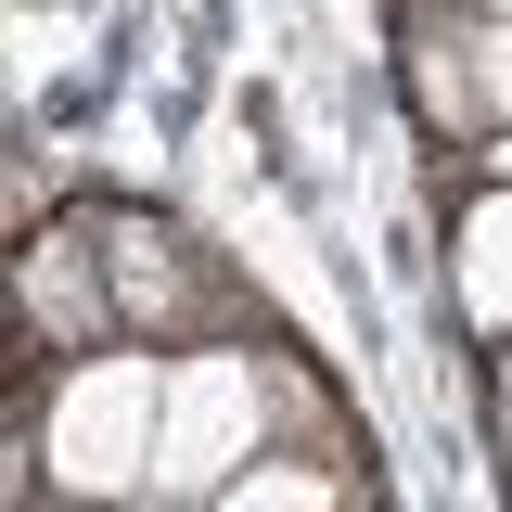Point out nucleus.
I'll return each mask as SVG.
<instances>
[{
  "label": "nucleus",
  "mask_w": 512,
  "mask_h": 512,
  "mask_svg": "<svg viewBox=\"0 0 512 512\" xmlns=\"http://www.w3.org/2000/svg\"><path fill=\"white\" fill-rule=\"evenodd\" d=\"M26 461H52V500H154V448H167V346H90L64 359L52 397H13Z\"/></svg>",
  "instance_id": "nucleus-1"
},
{
  "label": "nucleus",
  "mask_w": 512,
  "mask_h": 512,
  "mask_svg": "<svg viewBox=\"0 0 512 512\" xmlns=\"http://www.w3.org/2000/svg\"><path fill=\"white\" fill-rule=\"evenodd\" d=\"M256 448H282V346H167V448H154V500H218Z\"/></svg>",
  "instance_id": "nucleus-2"
},
{
  "label": "nucleus",
  "mask_w": 512,
  "mask_h": 512,
  "mask_svg": "<svg viewBox=\"0 0 512 512\" xmlns=\"http://www.w3.org/2000/svg\"><path fill=\"white\" fill-rule=\"evenodd\" d=\"M90 231H103L116 320L141 346H205V333H231V269L192 244L180 218H154V205H90Z\"/></svg>",
  "instance_id": "nucleus-3"
},
{
  "label": "nucleus",
  "mask_w": 512,
  "mask_h": 512,
  "mask_svg": "<svg viewBox=\"0 0 512 512\" xmlns=\"http://www.w3.org/2000/svg\"><path fill=\"white\" fill-rule=\"evenodd\" d=\"M116 282H103V231L90 218H52L13 244V397H39V359H90L116 346Z\"/></svg>",
  "instance_id": "nucleus-4"
},
{
  "label": "nucleus",
  "mask_w": 512,
  "mask_h": 512,
  "mask_svg": "<svg viewBox=\"0 0 512 512\" xmlns=\"http://www.w3.org/2000/svg\"><path fill=\"white\" fill-rule=\"evenodd\" d=\"M397 103L436 154L487 141V77H474V0H397Z\"/></svg>",
  "instance_id": "nucleus-5"
},
{
  "label": "nucleus",
  "mask_w": 512,
  "mask_h": 512,
  "mask_svg": "<svg viewBox=\"0 0 512 512\" xmlns=\"http://www.w3.org/2000/svg\"><path fill=\"white\" fill-rule=\"evenodd\" d=\"M448 308H461L474 346L512 333V167H487L461 192V218H448Z\"/></svg>",
  "instance_id": "nucleus-6"
},
{
  "label": "nucleus",
  "mask_w": 512,
  "mask_h": 512,
  "mask_svg": "<svg viewBox=\"0 0 512 512\" xmlns=\"http://www.w3.org/2000/svg\"><path fill=\"white\" fill-rule=\"evenodd\" d=\"M359 487H372V474L333 461V448H256L244 474L218 487V512H346Z\"/></svg>",
  "instance_id": "nucleus-7"
},
{
  "label": "nucleus",
  "mask_w": 512,
  "mask_h": 512,
  "mask_svg": "<svg viewBox=\"0 0 512 512\" xmlns=\"http://www.w3.org/2000/svg\"><path fill=\"white\" fill-rule=\"evenodd\" d=\"M474 77H487V141L512 128V13H474Z\"/></svg>",
  "instance_id": "nucleus-8"
},
{
  "label": "nucleus",
  "mask_w": 512,
  "mask_h": 512,
  "mask_svg": "<svg viewBox=\"0 0 512 512\" xmlns=\"http://www.w3.org/2000/svg\"><path fill=\"white\" fill-rule=\"evenodd\" d=\"M487 423H500V448H512V333L487 346Z\"/></svg>",
  "instance_id": "nucleus-9"
},
{
  "label": "nucleus",
  "mask_w": 512,
  "mask_h": 512,
  "mask_svg": "<svg viewBox=\"0 0 512 512\" xmlns=\"http://www.w3.org/2000/svg\"><path fill=\"white\" fill-rule=\"evenodd\" d=\"M474 13H512V0H474Z\"/></svg>",
  "instance_id": "nucleus-10"
}]
</instances>
